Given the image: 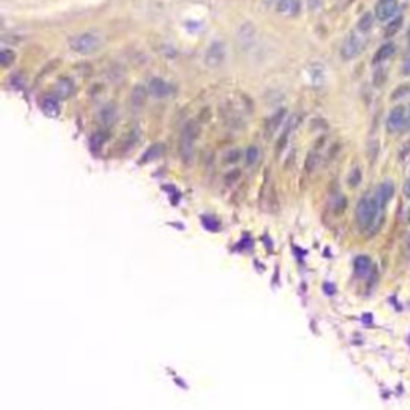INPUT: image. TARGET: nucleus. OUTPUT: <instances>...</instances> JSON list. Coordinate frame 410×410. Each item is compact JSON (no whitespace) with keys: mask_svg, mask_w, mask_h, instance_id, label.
Masks as SVG:
<instances>
[{"mask_svg":"<svg viewBox=\"0 0 410 410\" xmlns=\"http://www.w3.org/2000/svg\"><path fill=\"white\" fill-rule=\"evenodd\" d=\"M392 194H394V186H392L391 181H384V183H381L378 186V189H376L373 199H375V202H376V205H378L380 210L386 207V203L391 200Z\"/></svg>","mask_w":410,"mask_h":410,"instance_id":"1a4fd4ad","label":"nucleus"},{"mask_svg":"<svg viewBox=\"0 0 410 410\" xmlns=\"http://www.w3.org/2000/svg\"><path fill=\"white\" fill-rule=\"evenodd\" d=\"M370 269H372V261L367 255H359L354 260V271H356L357 276L364 277V276H367L368 273H370Z\"/></svg>","mask_w":410,"mask_h":410,"instance_id":"dca6fc26","label":"nucleus"},{"mask_svg":"<svg viewBox=\"0 0 410 410\" xmlns=\"http://www.w3.org/2000/svg\"><path fill=\"white\" fill-rule=\"evenodd\" d=\"M42 109H44V112L47 114V116H50V117L58 116V114H60V103H58V100H56V96H52V95L45 96L42 100Z\"/></svg>","mask_w":410,"mask_h":410,"instance_id":"4468645a","label":"nucleus"},{"mask_svg":"<svg viewBox=\"0 0 410 410\" xmlns=\"http://www.w3.org/2000/svg\"><path fill=\"white\" fill-rule=\"evenodd\" d=\"M404 194L410 199V179H407V181L404 183Z\"/></svg>","mask_w":410,"mask_h":410,"instance_id":"cd10ccee","label":"nucleus"},{"mask_svg":"<svg viewBox=\"0 0 410 410\" xmlns=\"http://www.w3.org/2000/svg\"><path fill=\"white\" fill-rule=\"evenodd\" d=\"M225 58H226L225 44L217 40V42L210 44V47L207 48V52H205V55H203V63L207 64L209 68L215 69V68H220L221 64L225 63Z\"/></svg>","mask_w":410,"mask_h":410,"instance_id":"39448f33","label":"nucleus"},{"mask_svg":"<svg viewBox=\"0 0 410 410\" xmlns=\"http://www.w3.org/2000/svg\"><path fill=\"white\" fill-rule=\"evenodd\" d=\"M146 96H147V90L143 85H136L132 90V103L135 108H141L146 103Z\"/></svg>","mask_w":410,"mask_h":410,"instance_id":"a211bd4d","label":"nucleus"},{"mask_svg":"<svg viewBox=\"0 0 410 410\" xmlns=\"http://www.w3.org/2000/svg\"><path fill=\"white\" fill-rule=\"evenodd\" d=\"M397 0H378L375 5V18L378 21H389L397 15Z\"/></svg>","mask_w":410,"mask_h":410,"instance_id":"423d86ee","label":"nucleus"},{"mask_svg":"<svg viewBox=\"0 0 410 410\" xmlns=\"http://www.w3.org/2000/svg\"><path fill=\"white\" fill-rule=\"evenodd\" d=\"M407 221L410 223V210H408V213H407Z\"/></svg>","mask_w":410,"mask_h":410,"instance_id":"2f4dec72","label":"nucleus"},{"mask_svg":"<svg viewBox=\"0 0 410 410\" xmlns=\"http://www.w3.org/2000/svg\"><path fill=\"white\" fill-rule=\"evenodd\" d=\"M260 159V149L255 146H250L247 151H245V160H247L249 165H253L257 163V160Z\"/></svg>","mask_w":410,"mask_h":410,"instance_id":"412c9836","label":"nucleus"},{"mask_svg":"<svg viewBox=\"0 0 410 410\" xmlns=\"http://www.w3.org/2000/svg\"><path fill=\"white\" fill-rule=\"evenodd\" d=\"M69 47L79 55H92L101 47V39L93 32H82L69 39Z\"/></svg>","mask_w":410,"mask_h":410,"instance_id":"f257e3e1","label":"nucleus"},{"mask_svg":"<svg viewBox=\"0 0 410 410\" xmlns=\"http://www.w3.org/2000/svg\"><path fill=\"white\" fill-rule=\"evenodd\" d=\"M408 125H410V120H408Z\"/></svg>","mask_w":410,"mask_h":410,"instance_id":"473e14b6","label":"nucleus"},{"mask_svg":"<svg viewBox=\"0 0 410 410\" xmlns=\"http://www.w3.org/2000/svg\"><path fill=\"white\" fill-rule=\"evenodd\" d=\"M106 138H108V135H106V133H103V132H96V133L92 136V139H90V144H92V147H93L95 151H98V149H100V147L104 144Z\"/></svg>","mask_w":410,"mask_h":410,"instance_id":"4be33fe9","label":"nucleus"},{"mask_svg":"<svg viewBox=\"0 0 410 410\" xmlns=\"http://www.w3.org/2000/svg\"><path fill=\"white\" fill-rule=\"evenodd\" d=\"M74 90H76V88H74V84H72L71 79H60L58 84L55 85L56 95H58L60 98H63V100H66V98L72 96Z\"/></svg>","mask_w":410,"mask_h":410,"instance_id":"ddd939ff","label":"nucleus"},{"mask_svg":"<svg viewBox=\"0 0 410 410\" xmlns=\"http://www.w3.org/2000/svg\"><path fill=\"white\" fill-rule=\"evenodd\" d=\"M117 120V109L114 104H106L100 111V122L104 127H111Z\"/></svg>","mask_w":410,"mask_h":410,"instance_id":"9b49d317","label":"nucleus"},{"mask_svg":"<svg viewBox=\"0 0 410 410\" xmlns=\"http://www.w3.org/2000/svg\"><path fill=\"white\" fill-rule=\"evenodd\" d=\"M284 119H285V109H279L276 114H273L266 124V136L274 135L277 132V128L282 125Z\"/></svg>","mask_w":410,"mask_h":410,"instance_id":"f8f14e48","label":"nucleus"},{"mask_svg":"<svg viewBox=\"0 0 410 410\" xmlns=\"http://www.w3.org/2000/svg\"><path fill=\"white\" fill-rule=\"evenodd\" d=\"M236 39H237V42H239L241 48H244V50L250 48L257 39V31H255V28H253V24L252 23L241 24V28L237 29Z\"/></svg>","mask_w":410,"mask_h":410,"instance_id":"0eeeda50","label":"nucleus"},{"mask_svg":"<svg viewBox=\"0 0 410 410\" xmlns=\"http://www.w3.org/2000/svg\"><path fill=\"white\" fill-rule=\"evenodd\" d=\"M322 2H324V0H306L308 8H309L311 12H316V10H319V8L322 7Z\"/></svg>","mask_w":410,"mask_h":410,"instance_id":"bb28decb","label":"nucleus"},{"mask_svg":"<svg viewBox=\"0 0 410 410\" xmlns=\"http://www.w3.org/2000/svg\"><path fill=\"white\" fill-rule=\"evenodd\" d=\"M365 45H367V40H365L364 32H360V31L351 32V34L344 39V42L341 45V50H340L341 58L344 61H351V60L357 58V56L364 52Z\"/></svg>","mask_w":410,"mask_h":410,"instance_id":"f03ea898","label":"nucleus"},{"mask_svg":"<svg viewBox=\"0 0 410 410\" xmlns=\"http://www.w3.org/2000/svg\"><path fill=\"white\" fill-rule=\"evenodd\" d=\"M378 205H376L375 199L364 197L360 199L356 209V218L357 223L362 229H370L375 223L376 217H378Z\"/></svg>","mask_w":410,"mask_h":410,"instance_id":"7ed1b4c3","label":"nucleus"},{"mask_svg":"<svg viewBox=\"0 0 410 410\" xmlns=\"http://www.w3.org/2000/svg\"><path fill=\"white\" fill-rule=\"evenodd\" d=\"M373 23H375V15L370 13V12H367V13H364L359 18V21H357V31L364 32V34H365V32H368V31L372 29Z\"/></svg>","mask_w":410,"mask_h":410,"instance_id":"6ab92c4d","label":"nucleus"},{"mask_svg":"<svg viewBox=\"0 0 410 410\" xmlns=\"http://www.w3.org/2000/svg\"><path fill=\"white\" fill-rule=\"evenodd\" d=\"M13 61H15V52L5 48V50L0 53V63H2V66L8 68L10 64H13Z\"/></svg>","mask_w":410,"mask_h":410,"instance_id":"5701e85b","label":"nucleus"},{"mask_svg":"<svg viewBox=\"0 0 410 410\" xmlns=\"http://www.w3.org/2000/svg\"><path fill=\"white\" fill-rule=\"evenodd\" d=\"M162 151H163L162 144H155V146H152L151 149L146 152V155H144V159H143V160L146 162V160H149V159H152V157H154V159H155V157H159V155L162 154Z\"/></svg>","mask_w":410,"mask_h":410,"instance_id":"b1692460","label":"nucleus"},{"mask_svg":"<svg viewBox=\"0 0 410 410\" xmlns=\"http://www.w3.org/2000/svg\"><path fill=\"white\" fill-rule=\"evenodd\" d=\"M407 44L410 45V29L407 31Z\"/></svg>","mask_w":410,"mask_h":410,"instance_id":"7c9ffc66","label":"nucleus"},{"mask_svg":"<svg viewBox=\"0 0 410 410\" xmlns=\"http://www.w3.org/2000/svg\"><path fill=\"white\" fill-rule=\"evenodd\" d=\"M197 135H199V130H197V127H195V124L187 122L181 132V146H179V149H181V157L186 162L192 157L194 141H195V138H197Z\"/></svg>","mask_w":410,"mask_h":410,"instance_id":"20e7f679","label":"nucleus"},{"mask_svg":"<svg viewBox=\"0 0 410 410\" xmlns=\"http://www.w3.org/2000/svg\"><path fill=\"white\" fill-rule=\"evenodd\" d=\"M324 289H325V292H329V293H333V292H335V287H332L330 284H325Z\"/></svg>","mask_w":410,"mask_h":410,"instance_id":"c85d7f7f","label":"nucleus"},{"mask_svg":"<svg viewBox=\"0 0 410 410\" xmlns=\"http://www.w3.org/2000/svg\"><path fill=\"white\" fill-rule=\"evenodd\" d=\"M359 183H360V170L354 168V170H352V173L349 175V184L351 186H357Z\"/></svg>","mask_w":410,"mask_h":410,"instance_id":"a878e982","label":"nucleus"},{"mask_svg":"<svg viewBox=\"0 0 410 410\" xmlns=\"http://www.w3.org/2000/svg\"><path fill=\"white\" fill-rule=\"evenodd\" d=\"M149 90L155 98H165L171 93V87L165 80H162L159 77H155L149 82Z\"/></svg>","mask_w":410,"mask_h":410,"instance_id":"9d476101","label":"nucleus"},{"mask_svg":"<svg viewBox=\"0 0 410 410\" xmlns=\"http://www.w3.org/2000/svg\"><path fill=\"white\" fill-rule=\"evenodd\" d=\"M405 120H407V116H405L404 106H396V108H392L389 116H388V120H386L388 132H399V130L404 127Z\"/></svg>","mask_w":410,"mask_h":410,"instance_id":"6e6552de","label":"nucleus"},{"mask_svg":"<svg viewBox=\"0 0 410 410\" xmlns=\"http://www.w3.org/2000/svg\"><path fill=\"white\" fill-rule=\"evenodd\" d=\"M394 50H396V47L394 44H384L378 48V52L375 53L373 56V64H381L384 63L386 60H389L392 55H394Z\"/></svg>","mask_w":410,"mask_h":410,"instance_id":"2eb2a0df","label":"nucleus"},{"mask_svg":"<svg viewBox=\"0 0 410 410\" xmlns=\"http://www.w3.org/2000/svg\"><path fill=\"white\" fill-rule=\"evenodd\" d=\"M265 2H266V4H274V5H276V4H277V0H265Z\"/></svg>","mask_w":410,"mask_h":410,"instance_id":"c756f323","label":"nucleus"},{"mask_svg":"<svg viewBox=\"0 0 410 410\" xmlns=\"http://www.w3.org/2000/svg\"><path fill=\"white\" fill-rule=\"evenodd\" d=\"M276 8L279 13L297 15L298 13V0H277Z\"/></svg>","mask_w":410,"mask_h":410,"instance_id":"f3484780","label":"nucleus"},{"mask_svg":"<svg viewBox=\"0 0 410 410\" xmlns=\"http://www.w3.org/2000/svg\"><path fill=\"white\" fill-rule=\"evenodd\" d=\"M316 163H317V154L313 151L309 155H308V159H306V170H313L316 167Z\"/></svg>","mask_w":410,"mask_h":410,"instance_id":"393cba45","label":"nucleus"},{"mask_svg":"<svg viewBox=\"0 0 410 410\" xmlns=\"http://www.w3.org/2000/svg\"><path fill=\"white\" fill-rule=\"evenodd\" d=\"M402 24H404V18L400 15H396L394 18L391 20V23L386 26V31H384V36L386 37H392L396 34V32L400 31V28H402Z\"/></svg>","mask_w":410,"mask_h":410,"instance_id":"aec40b11","label":"nucleus"}]
</instances>
